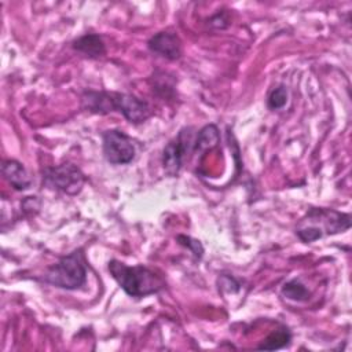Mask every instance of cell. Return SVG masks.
I'll return each instance as SVG.
<instances>
[{
  "label": "cell",
  "instance_id": "cell-6",
  "mask_svg": "<svg viewBox=\"0 0 352 352\" xmlns=\"http://www.w3.org/2000/svg\"><path fill=\"white\" fill-rule=\"evenodd\" d=\"M116 110L133 124H140L151 116V109L147 102L128 94L116 92Z\"/></svg>",
  "mask_w": 352,
  "mask_h": 352
},
{
  "label": "cell",
  "instance_id": "cell-13",
  "mask_svg": "<svg viewBox=\"0 0 352 352\" xmlns=\"http://www.w3.org/2000/svg\"><path fill=\"white\" fill-rule=\"evenodd\" d=\"M292 340V334L286 327H280L275 331H272L257 348L258 349H267V351H274V349H280L286 346Z\"/></svg>",
  "mask_w": 352,
  "mask_h": 352
},
{
  "label": "cell",
  "instance_id": "cell-8",
  "mask_svg": "<svg viewBox=\"0 0 352 352\" xmlns=\"http://www.w3.org/2000/svg\"><path fill=\"white\" fill-rule=\"evenodd\" d=\"M150 51L169 59H179L182 55V41L175 33L160 32L148 40Z\"/></svg>",
  "mask_w": 352,
  "mask_h": 352
},
{
  "label": "cell",
  "instance_id": "cell-2",
  "mask_svg": "<svg viewBox=\"0 0 352 352\" xmlns=\"http://www.w3.org/2000/svg\"><path fill=\"white\" fill-rule=\"evenodd\" d=\"M351 216L333 209L312 208L305 217L301 219L297 227V236L302 242H314L323 235H333L348 230Z\"/></svg>",
  "mask_w": 352,
  "mask_h": 352
},
{
  "label": "cell",
  "instance_id": "cell-11",
  "mask_svg": "<svg viewBox=\"0 0 352 352\" xmlns=\"http://www.w3.org/2000/svg\"><path fill=\"white\" fill-rule=\"evenodd\" d=\"M73 48L89 58H99L106 52L104 44L98 34H85L77 38L73 44Z\"/></svg>",
  "mask_w": 352,
  "mask_h": 352
},
{
  "label": "cell",
  "instance_id": "cell-3",
  "mask_svg": "<svg viewBox=\"0 0 352 352\" xmlns=\"http://www.w3.org/2000/svg\"><path fill=\"white\" fill-rule=\"evenodd\" d=\"M44 280L55 287L74 290L87 280V267L81 250L62 257L44 275Z\"/></svg>",
  "mask_w": 352,
  "mask_h": 352
},
{
  "label": "cell",
  "instance_id": "cell-16",
  "mask_svg": "<svg viewBox=\"0 0 352 352\" xmlns=\"http://www.w3.org/2000/svg\"><path fill=\"white\" fill-rule=\"evenodd\" d=\"M182 238H183L186 242H180V243L188 246V248L194 252V254H197L198 257L202 256V246H201V243H199L198 241H192V243H191V242H187V238H186V236H182Z\"/></svg>",
  "mask_w": 352,
  "mask_h": 352
},
{
  "label": "cell",
  "instance_id": "cell-5",
  "mask_svg": "<svg viewBox=\"0 0 352 352\" xmlns=\"http://www.w3.org/2000/svg\"><path fill=\"white\" fill-rule=\"evenodd\" d=\"M103 154L110 164H129L135 157V146L124 132L110 129L103 133Z\"/></svg>",
  "mask_w": 352,
  "mask_h": 352
},
{
  "label": "cell",
  "instance_id": "cell-9",
  "mask_svg": "<svg viewBox=\"0 0 352 352\" xmlns=\"http://www.w3.org/2000/svg\"><path fill=\"white\" fill-rule=\"evenodd\" d=\"M116 92H94L88 91L82 95V107L91 113L107 114L116 110Z\"/></svg>",
  "mask_w": 352,
  "mask_h": 352
},
{
  "label": "cell",
  "instance_id": "cell-14",
  "mask_svg": "<svg viewBox=\"0 0 352 352\" xmlns=\"http://www.w3.org/2000/svg\"><path fill=\"white\" fill-rule=\"evenodd\" d=\"M282 294L290 300H296V301H304L309 297V292L308 289L298 282L297 279L289 280L283 285L282 287Z\"/></svg>",
  "mask_w": 352,
  "mask_h": 352
},
{
  "label": "cell",
  "instance_id": "cell-10",
  "mask_svg": "<svg viewBox=\"0 0 352 352\" xmlns=\"http://www.w3.org/2000/svg\"><path fill=\"white\" fill-rule=\"evenodd\" d=\"M1 172H3V176L6 177V180L18 191L26 190L32 184V180H30L25 166L15 160L4 161L3 166H1Z\"/></svg>",
  "mask_w": 352,
  "mask_h": 352
},
{
  "label": "cell",
  "instance_id": "cell-12",
  "mask_svg": "<svg viewBox=\"0 0 352 352\" xmlns=\"http://www.w3.org/2000/svg\"><path fill=\"white\" fill-rule=\"evenodd\" d=\"M219 139H220V136H219L217 126L213 125V124L205 125L198 133L194 150L195 151H204V150H208V148H213L219 143Z\"/></svg>",
  "mask_w": 352,
  "mask_h": 352
},
{
  "label": "cell",
  "instance_id": "cell-1",
  "mask_svg": "<svg viewBox=\"0 0 352 352\" xmlns=\"http://www.w3.org/2000/svg\"><path fill=\"white\" fill-rule=\"evenodd\" d=\"M109 271L121 289L131 297H146L165 287L164 279L143 265L129 267L118 260L109 261Z\"/></svg>",
  "mask_w": 352,
  "mask_h": 352
},
{
  "label": "cell",
  "instance_id": "cell-15",
  "mask_svg": "<svg viewBox=\"0 0 352 352\" xmlns=\"http://www.w3.org/2000/svg\"><path fill=\"white\" fill-rule=\"evenodd\" d=\"M286 102H287V89L283 85L275 88L268 96V107L271 110H278L283 107Z\"/></svg>",
  "mask_w": 352,
  "mask_h": 352
},
{
  "label": "cell",
  "instance_id": "cell-7",
  "mask_svg": "<svg viewBox=\"0 0 352 352\" xmlns=\"http://www.w3.org/2000/svg\"><path fill=\"white\" fill-rule=\"evenodd\" d=\"M186 131H182L177 138L170 140L162 151V166L169 176H176L183 165L184 153L187 151L190 135L184 138Z\"/></svg>",
  "mask_w": 352,
  "mask_h": 352
},
{
  "label": "cell",
  "instance_id": "cell-4",
  "mask_svg": "<svg viewBox=\"0 0 352 352\" xmlns=\"http://www.w3.org/2000/svg\"><path fill=\"white\" fill-rule=\"evenodd\" d=\"M44 180L48 186L69 195H76L82 190L85 177L73 164H62L44 170Z\"/></svg>",
  "mask_w": 352,
  "mask_h": 352
}]
</instances>
